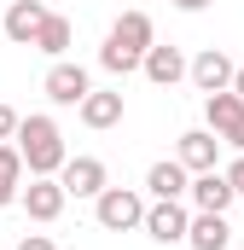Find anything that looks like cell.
I'll return each instance as SVG.
<instances>
[{"mask_svg":"<svg viewBox=\"0 0 244 250\" xmlns=\"http://www.w3.org/2000/svg\"><path fill=\"white\" fill-rule=\"evenodd\" d=\"M151 47H157L151 18H145V12H122L117 23H111V35H105V47H99V70L134 76V70H145V53H151Z\"/></svg>","mask_w":244,"mask_h":250,"instance_id":"cell-1","label":"cell"},{"mask_svg":"<svg viewBox=\"0 0 244 250\" xmlns=\"http://www.w3.org/2000/svg\"><path fill=\"white\" fill-rule=\"evenodd\" d=\"M18 151H23V163H29V175H59L64 163H70V146H64V128L53 117H23L18 128Z\"/></svg>","mask_w":244,"mask_h":250,"instance_id":"cell-2","label":"cell"},{"mask_svg":"<svg viewBox=\"0 0 244 250\" xmlns=\"http://www.w3.org/2000/svg\"><path fill=\"white\" fill-rule=\"evenodd\" d=\"M145 198L134 187H105L99 198H93V221L105 227V233H134V227H145Z\"/></svg>","mask_w":244,"mask_h":250,"instance_id":"cell-3","label":"cell"},{"mask_svg":"<svg viewBox=\"0 0 244 250\" xmlns=\"http://www.w3.org/2000/svg\"><path fill=\"white\" fill-rule=\"evenodd\" d=\"M186 233H192V209H186L181 198H151V209H145V239H157V245H186Z\"/></svg>","mask_w":244,"mask_h":250,"instance_id":"cell-4","label":"cell"},{"mask_svg":"<svg viewBox=\"0 0 244 250\" xmlns=\"http://www.w3.org/2000/svg\"><path fill=\"white\" fill-rule=\"evenodd\" d=\"M18 204H23V215H29V221H41V227H47V221H59V215H64L70 192H64L59 175H29V187H23Z\"/></svg>","mask_w":244,"mask_h":250,"instance_id":"cell-5","label":"cell"},{"mask_svg":"<svg viewBox=\"0 0 244 250\" xmlns=\"http://www.w3.org/2000/svg\"><path fill=\"white\" fill-rule=\"evenodd\" d=\"M41 87H47V99H53V105L70 111V105H81V99L93 93V76H87L81 64H70V59H53V70H47V82H41Z\"/></svg>","mask_w":244,"mask_h":250,"instance_id":"cell-6","label":"cell"},{"mask_svg":"<svg viewBox=\"0 0 244 250\" xmlns=\"http://www.w3.org/2000/svg\"><path fill=\"white\" fill-rule=\"evenodd\" d=\"M47 12H53L47 0H12V6H6V18H0L6 41H18V47H35V35H41Z\"/></svg>","mask_w":244,"mask_h":250,"instance_id":"cell-7","label":"cell"},{"mask_svg":"<svg viewBox=\"0 0 244 250\" xmlns=\"http://www.w3.org/2000/svg\"><path fill=\"white\" fill-rule=\"evenodd\" d=\"M59 181H64L70 198H99V192L111 187V169H105L99 157H70V163L59 169Z\"/></svg>","mask_w":244,"mask_h":250,"instance_id":"cell-8","label":"cell"},{"mask_svg":"<svg viewBox=\"0 0 244 250\" xmlns=\"http://www.w3.org/2000/svg\"><path fill=\"white\" fill-rule=\"evenodd\" d=\"M233 76H239V64L227 59L221 47H203V53L192 59V82H198V93H227Z\"/></svg>","mask_w":244,"mask_h":250,"instance_id":"cell-9","label":"cell"},{"mask_svg":"<svg viewBox=\"0 0 244 250\" xmlns=\"http://www.w3.org/2000/svg\"><path fill=\"white\" fill-rule=\"evenodd\" d=\"M186 198H192V209H215V215H227L239 192H233V181H227V169H203V175H192V192H186Z\"/></svg>","mask_w":244,"mask_h":250,"instance_id":"cell-10","label":"cell"},{"mask_svg":"<svg viewBox=\"0 0 244 250\" xmlns=\"http://www.w3.org/2000/svg\"><path fill=\"white\" fill-rule=\"evenodd\" d=\"M175 157H181L192 175L215 169V157H221V134H215V128H186V134H181V151H175Z\"/></svg>","mask_w":244,"mask_h":250,"instance_id":"cell-11","label":"cell"},{"mask_svg":"<svg viewBox=\"0 0 244 250\" xmlns=\"http://www.w3.org/2000/svg\"><path fill=\"white\" fill-rule=\"evenodd\" d=\"M186 76H192V59H186L181 47H163V41H157V47L145 53V82L175 87V82H186Z\"/></svg>","mask_w":244,"mask_h":250,"instance_id":"cell-12","label":"cell"},{"mask_svg":"<svg viewBox=\"0 0 244 250\" xmlns=\"http://www.w3.org/2000/svg\"><path fill=\"white\" fill-rule=\"evenodd\" d=\"M145 192L151 198H186L192 192V169H186L181 157H163V163L145 169Z\"/></svg>","mask_w":244,"mask_h":250,"instance_id":"cell-13","label":"cell"},{"mask_svg":"<svg viewBox=\"0 0 244 250\" xmlns=\"http://www.w3.org/2000/svg\"><path fill=\"white\" fill-rule=\"evenodd\" d=\"M76 111H81V123L93 128V134H105V128H117V123H122V93H117V87H93V93H87Z\"/></svg>","mask_w":244,"mask_h":250,"instance_id":"cell-14","label":"cell"},{"mask_svg":"<svg viewBox=\"0 0 244 250\" xmlns=\"http://www.w3.org/2000/svg\"><path fill=\"white\" fill-rule=\"evenodd\" d=\"M186 245H192V250H227V245H233L227 215H215V209H192V233H186Z\"/></svg>","mask_w":244,"mask_h":250,"instance_id":"cell-15","label":"cell"},{"mask_svg":"<svg viewBox=\"0 0 244 250\" xmlns=\"http://www.w3.org/2000/svg\"><path fill=\"white\" fill-rule=\"evenodd\" d=\"M23 175H29V163H23L18 140H0V209L23 198Z\"/></svg>","mask_w":244,"mask_h":250,"instance_id":"cell-16","label":"cell"},{"mask_svg":"<svg viewBox=\"0 0 244 250\" xmlns=\"http://www.w3.org/2000/svg\"><path fill=\"white\" fill-rule=\"evenodd\" d=\"M203 123H209L221 140H227V134L244 123V99L233 93V87H227V93H203Z\"/></svg>","mask_w":244,"mask_h":250,"instance_id":"cell-17","label":"cell"},{"mask_svg":"<svg viewBox=\"0 0 244 250\" xmlns=\"http://www.w3.org/2000/svg\"><path fill=\"white\" fill-rule=\"evenodd\" d=\"M70 41H76L70 18H64V12H47V23H41V35H35V53H47V59H64V53H70Z\"/></svg>","mask_w":244,"mask_h":250,"instance_id":"cell-18","label":"cell"},{"mask_svg":"<svg viewBox=\"0 0 244 250\" xmlns=\"http://www.w3.org/2000/svg\"><path fill=\"white\" fill-rule=\"evenodd\" d=\"M18 128H23V117L12 105H0V140H18Z\"/></svg>","mask_w":244,"mask_h":250,"instance_id":"cell-19","label":"cell"},{"mask_svg":"<svg viewBox=\"0 0 244 250\" xmlns=\"http://www.w3.org/2000/svg\"><path fill=\"white\" fill-rule=\"evenodd\" d=\"M18 250H59V245H53L47 233H23V239H18Z\"/></svg>","mask_w":244,"mask_h":250,"instance_id":"cell-20","label":"cell"},{"mask_svg":"<svg viewBox=\"0 0 244 250\" xmlns=\"http://www.w3.org/2000/svg\"><path fill=\"white\" fill-rule=\"evenodd\" d=\"M227 181H233V192H244V151L233 157V163H227Z\"/></svg>","mask_w":244,"mask_h":250,"instance_id":"cell-21","label":"cell"},{"mask_svg":"<svg viewBox=\"0 0 244 250\" xmlns=\"http://www.w3.org/2000/svg\"><path fill=\"white\" fill-rule=\"evenodd\" d=\"M227 146H233V151H244V123L233 128V134H227Z\"/></svg>","mask_w":244,"mask_h":250,"instance_id":"cell-22","label":"cell"},{"mask_svg":"<svg viewBox=\"0 0 244 250\" xmlns=\"http://www.w3.org/2000/svg\"><path fill=\"white\" fill-rule=\"evenodd\" d=\"M203 6H215V0H181V12H203Z\"/></svg>","mask_w":244,"mask_h":250,"instance_id":"cell-23","label":"cell"},{"mask_svg":"<svg viewBox=\"0 0 244 250\" xmlns=\"http://www.w3.org/2000/svg\"><path fill=\"white\" fill-rule=\"evenodd\" d=\"M233 93H239V99H244V64H239V76H233Z\"/></svg>","mask_w":244,"mask_h":250,"instance_id":"cell-24","label":"cell"},{"mask_svg":"<svg viewBox=\"0 0 244 250\" xmlns=\"http://www.w3.org/2000/svg\"><path fill=\"white\" fill-rule=\"evenodd\" d=\"M169 6H181V0H169Z\"/></svg>","mask_w":244,"mask_h":250,"instance_id":"cell-25","label":"cell"},{"mask_svg":"<svg viewBox=\"0 0 244 250\" xmlns=\"http://www.w3.org/2000/svg\"><path fill=\"white\" fill-rule=\"evenodd\" d=\"M47 6H53V0H47Z\"/></svg>","mask_w":244,"mask_h":250,"instance_id":"cell-26","label":"cell"}]
</instances>
